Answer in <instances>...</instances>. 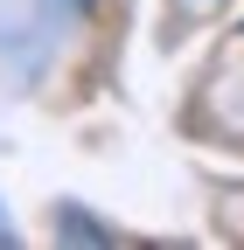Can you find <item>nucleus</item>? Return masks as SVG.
<instances>
[]
</instances>
